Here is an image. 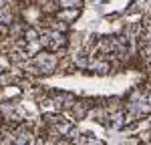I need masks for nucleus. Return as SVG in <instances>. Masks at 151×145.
<instances>
[{"label": "nucleus", "mask_w": 151, "mask_h": 145, "mask_svg": "<svg viewBox=\"0 0 151 145\" xmlns=\"http://www.w3.org/2000/svg\"><path fill=\"white\" fill-rule=\"evenodd\" d=\"M83 0H58V6L63 8H81Z\"/></svg>", "instance_id": "obj_1"}]
</instances>
